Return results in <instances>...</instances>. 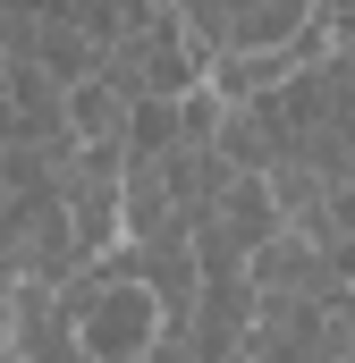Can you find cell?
Masks as SVG:
<instances>
[{
	"instance_id": "6da1fadb",
	"label": "cell",
	"mask_w": 355,
	"mask_h": 363,
	"mask_svg": "<svg viewBox=\"0 0 355 363\" xmlns=\"http://www.w3.org/2000/svg\"><path fill=\"white\" fill-rule=\"evenodd\" d=\"M60 296H68V313H77V347H85V363H153L161 330H170L161 296H153L144 271H136V245L85 262V279H68Z\"/></svg>"
},
{
	"instance_id": "7a4b0ae2",
	"label": "cell",
	"mask_w": 355,
	"mask_h": 363,
	"mask_svg": "<svg viewBox=\"0 0 355 363\" xmlns=\"http://www.w3.org/2000/svg\"><path fill=\"white\" fill-rule=\"evenodd\" d=\"M203 43L186 34V17L178 9H161L153 26H136L127 43H110L102 51V77L127 93V101H186V93L203 85Z\"/></svg>"
},
{
	"instance_id": "3957f363",
	"label": "cell",
	"mask_w": 355,
	"mask_h": 363,
	"mask_svg": "<svg viewBox=\"0 0 355 363\" xmlns=\"http://www.w3.org/2000/svg\"><path fill=\"white\" fill-rule=\"evenodd\" d=\"M186 17V34L203 43V60H237V51H271V43H296L322 0H170Z\"/></svg>"
},
{
	"instance_id": "277c9868",
	"label": "cell",
	"mask_w": 355,
	"mask_h": 363,
	"mask_svg": "<svg viewBox=\"0 0 355 363\" xmlns=\"http://www.w3.org/2000/svg\"><path fill=\"white\" fill-rule=\"evenodd\" d=\"M246 279H254L263 296H330V287H339V271H330V254H322L313 237H296V228H279L271 245H254V262H246Z\"/></svg>"
},
{
	"instance_id": "5b68a950",
	"label": "cell",
	"mask_w": 355,
	"mask_h": 363,
	"mask_svg": "<svg viewBox=\"0 0 355 363\" xmlns=\"http://www.w3.org/2000/svg\"><path fill=\"white\" fill-rule=\"evenodd\" d=\"M203 228H212V237H229V245L254 262V245H271V237L288 228V211H279L271 178H246V169H237V178H229V194L212 203V220H203ZM203 228H195V237H203Z\"/></svg>"
},
{
	"instance_id": "8992f818",
	"label": "cell",
	"mask_w": 355,
	"mask_h": 363,
	"mask_svg": "<svg viewBox=\"0 0 355 363\" xmlns=\"http://www.w3.org/2000/svg\"><path fill=\"white\" fill-rule=\"evenodd\" d=\"M68 220H77L85 262H102L110 237H127V194H119V178L93 169V161H77V169H68Z\"/></svg>"
},
{
	"instance_id": "52a82bcc",
	"label": "cell",
	"mask_w": 355,
	"mask_h": 363,
	"mask_svg": "<svg viewBox=\"0 0 355 363\" xmlns=\"http://www.w3.org/2000/svg\"><path fill=\"white\" fill-rule=\"evenodd\" d=\"M26 60H43V68H51L60 85H85V77H102V43H93L77 17H43V26H34V51H26Z\"/></svg>"
},
{
	"instance_id": "ba28073f",
	"label": "cell",
	"mask_w": 355,
	"mask_h": 363,
	"mask_svg": "<svg viewBox=\"0 0 355 363\" xmlns=\"http://www.w3.org/2000/svg\"><path fill=\"white\" fill-rule=\"evenodd\" d=\"M68 118H77V135H85V144H102V135H127L136 101L110 85V77H85V85H68Z\"/></svg>"
},
{
	"instance_id": "9c48e42d",
	"label": "cell",
	"mask_w": 355,
	"mask_h": 363,
	"mask_svg": "<svg viewBox=\"0 0 355 363\" xmlns=\"http://www.w3.org/2000/svg\"><path fill=\"white\" fill-rule=\"evenodd\" d=\"M0 85H9V51H0Z\"/></svg>"
}]
</instances>
